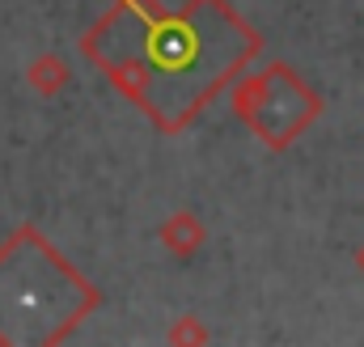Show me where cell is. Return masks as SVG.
Returning <instances> with one entry per match:
<instances>
[{"label":"cell","mask_w":364,"mask_h":347,"mask_svg":"<svg viewBox=\"0 0 364 347\" xmlns=\"http://www.w3.org/2000/svg\"><path fill=\"white\" fill-rule=\"evenodd\" d=\"M233 110L267 149L284 153L322 114V97L305 85L288 64H272L267 73H255V77L237 81Z\"/></svg>","instance_id":"1"},{"label":"cell","mask_w":364,"mask_h":347,"mask_svg":"<svg viewBox=\"0 0 364 347\" xmlns=\"http://www.w3.org/2000/svg\"><path fill=\"white\" fill-rule=\"evenodd\" d=\"M157 242H161L174 259H195V255L208 246V225H203L191 208H178V212H170V216L161 220Z\"/></svg>","instance_id":"2"},{"label":"cell","mask_w":364,"mask_h":347,"mask_svg":"<svg viewBox=\"0 0 364 347\" xmlns=\"http://www.w3.org/2000/svg\"><path fill=\"white\" fill-rule=\"evenodd\" d=\"M26 81H30V89H34L38 97H60V93L68 89V81H73V68H68V60H64L60 51H43V55L30 60Z\"/></svg>","instance_id":"3"},{"label":"cell","mask_w":364,"mask_h":347,"mask_svg":"<svg viewBox=\"0 0 364 347\" xmlns=\"http://www.w3.org/2000/svg\"><path fill=\"white\" fill-rule=\"evenodd\" d=\"M166 343H174V347H203V343H212V331L203 326V318L182 314V318H174V322H170Z\"/></svg>","instance_id":"4"},{"label":"cell","mask_w":364,"mask_h":347,"mask_svg":"<svg viewBox=\"0 0 364 347\" xmlns=\"http://www.w3.org/2000/svg\"><path fill=\"white\" fill-rule=\"evenodd\" d=\"M356 267H360V275H364V246L356 250Z\"/></svg>","instance_id":"5"}]
</instances>
